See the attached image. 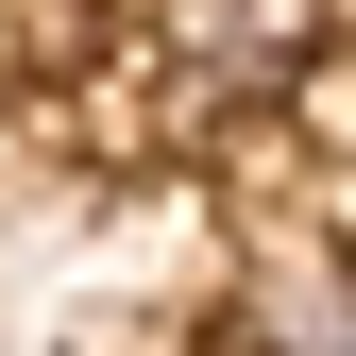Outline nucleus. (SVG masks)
Segmentation results:
<instances>
[{"instance_id":"obj_1","label":"nucleus","mask_w":356,"mask_h":356,"mask_svg":"<svg viewBox=\"0 0 356 356\" xmlns=\"http://www.w3.org/2000/svg\"><path fill=\"white\" fill-rule=\"evenodd\" d=\"M238 356H356V254L289 238L238 272Z\"/></svg>"}]
</instances>
